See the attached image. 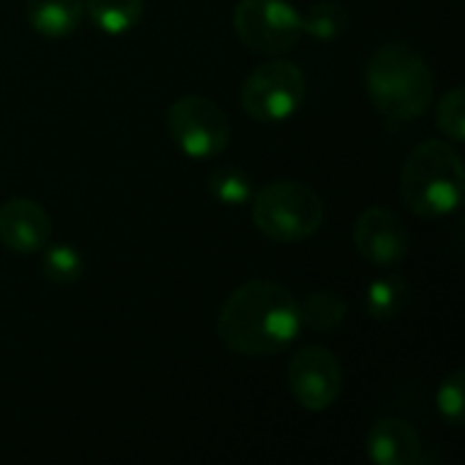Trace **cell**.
I'll return each mask as SVG.
<instances>
[{
	"instance_id": "6da1fadb",
	"label": "cell",
	"mask_w": 465,
	"mask_h": 465,
	"mask_svg": "<svg viewBox=\"0 0 465 465\" xmlns=\"http://www.w3.org/2000/svg\"><path fill=\"white\" fill-rule=\"evenodd\" d=\"M221 343L240 357H272L297 341L300 302L278 281H248L229 294L218 313Z\"/></svg>"
},
{
	"instance_id": "7a4b0ae2",
	"label": "cell",
	"mask_w": 465,
	"mask_h": 465,
	"mask_svg": "<svg viewBox=\"0 0 465 465\" xmlns=\"http://www.w3.org/2000/svg\"><path fill=\"white\" fill-rule=\"evenodd\" d=\"M371 104L390 120H417L433 101V74L428 60L403 41L384 44L365 68Z\"/></svg>"
},
{
	"instance_id": "3957f363",
	"label": "cell",
	"mask_w": 465,
	"mask_h": 465,
	"mask_svg": "<svg viewBox=\"0 0 465 465\" xmlns=\"http://www.w3.org/2000/svg\"><path fill=\"white\" fill-rule=\"evenodd\" d=\"M465 172L458 150L441 139L422 142L406 158L401 193L411 213L422 218H444L463 202Z\"/></svg>"
},
{
	"instance_id": "277c9868",
	"label": "cell",
	"mask_w": 465,
	"mask_h": 465,
	"mask_svg": "<svg viewBox=\"0 0 465 465\" xmlns=\"http://www.w3.org/2000/svg\"><path fill=\"white\" fill-rule=\"evenodd\" d=\"M253 223L275 242H300L319 232L324 221L322 196L297 180H275L253 193Z\"/></svg>"
},
{
	"instance_id": "5b68a950",
	"label": "cell",
	"mask_w": 465,
	"mask_h": 465,
	"mask_svg": "<svg viewBox=\"0 0 465 465\" xmlns=\"http://www.w3.org/2000/svg\"><path fill=\"white\" fill-rule=\"evenodd\" d=\"M305 93L308 82L300 65L289 60H270L248 74L242 82L240 104L248 117L259 123H281L302 106Z\"/></svg>"
},
{
	"instance_id": "8992f818",
	"label": "cell",
	"mask_w": 465,
	"mask_h": 465,
	"mask_svg": "<svg viewBox=\"0 0 465 465\" xmlns=\"http://www.w3.org/2000/svg\"><path fill=\"white\" fill-rule=\"evenodd\" d=\"M240 41L259 54H283L302 38V14L286 0H240L234 8Z\"/></svg>"
},
{
	"instance_id": "52a82bcc",
	"label": "cell",
	"mask_w": 465,
	"mask_h": 465,
	"mask_svg": "<svg viewBox=\"0 0 465 465\" xmlns=\"http://www.w3.org/2000/svg\"><path fill=\"white\" fill-rule=\"evenodd\" d=\"M166 128L174 144L191 158H213L229 144L226 114L202 95H183L169 106Z\"/></svg>"
},
{
	"instance_id": "ba28073f",
	"label": "cell",
	"mask_w": 465,
	"mask_h": 465,
	"mask_svg": "<svg viewBox=\"0 0 465 465\" xmlns=\"http://www.w3.org/2000/svg\"><path fill=\"white\" fill-rule=\"evenodd\" d=\"M289 390L308 411H327L338 403L343 390V371L338 357L324 346H305L289 362Z\"/></svg>"
},
{
	"instance_id": "9c48e42d",
	"label": "cell",
	"mask_w": 465,
	"mask_h": 465,
	"mask_svg": "<svg viewBox=\"0 0 465 465\" xmlns=\"http://www.w3.org/2000/svg\"><path fill=\"white\" fill-rule=\"evenodd\" d=\"M409 232L395 213L384 207H368L360 213L354 223V248L365 262L376 267H395L409 256Z\"/></svg>"
},
{
	"instance_id": "30bf717a",
	"label": "cell",
	"mask_w": 465,
	"mask_h": 465,
	"mask_svg": "<svg viewBox=\"0 0 465 465\" xmlns=\"http://www.w3.org/2000/svg\"><path fill=\"white\" fill-rule=\"evenodd\" d=\"M52 237L46 210L33 199H8L0 207V242L14 253H38Z\"/></svg>"
},
{
	"instance_id": "8fae6325",
	"label": "cell",
	"mask_w": 465,
	"mask_h": 465,
	"mask_svg": "<svg viewBox=\"0 0 465 465\" xmlns=\"http://www.w3.org/2000/svg\"><path fill=\"white\" fill-rule=\"evenodd\" d=\"M368 458L376 465H414L422 458L420 436L401 420H381L371 428L365 441Z\"/></svg>"
},
{
	"instance_id": "7c38bea8",
	"label": "cell",
	"mask_w": 465,
	"mask_h": 465,
	"mask_svg": "<svg viewBox=\"0 0 465 465\" xmlns=\"http://www.w3.org/2000/svg\"><path fill=\"white\" fill-rule=\"evenodd\" d=\"M84 0H27V22L44 38H63L76 30Z\"/></svg>"
},
{
	"instance_id": "4fadbf2b",
	"label": "cell",
	"mask_w": 465,
	"mask_h": 465,
	"mask_svg": "<svg viewBox=\"0 0 465 465\" xmlns=\"http://www.w3.org/2000/svg\"><path fill=\"white\" fill-rule=\"evenodd\" d=\"M349 316V302L332 292V289H322L313 292L311 297H305V302H300V322L302 330L327 335L332 330H338Z\"/></svg>"
},
{
	"instance_id": "5bb4252c",
	"label": "cell",
	"mask_w": 465,
	"mask_h": 465,
	"mask_svg": "<svg viewBox=\"0 0 465 465\" xmlns=\"http://www.w3.org/2000/svg\"><path fill=\"white\" fill-rule=\"evenodd\" d=\"M409 281L398 272H390V275H381L376 278L368 292H365V311L371 319H379V322H390L395 316L403 313L406 302H409Z\"/></svg>"
},
{
	"instance_id": "9a60e30c",
	"label": "cell",
	"mask_w": 465,
	"mask_h": 465,
	"mask_svg": "<svg viewBox=\"0 0 465 465\" xmlns=\"http://www.w3.org/2000/svg\"><path fill=\"white\" fill-rule=\"evenodd\" d=\"M93 25L109 35L128 33L144 14V0H84Z\"/></svg>"
},
{
	"instance_id": "2e32d148",
	"label": "cell",
	"mask_w": 465,
	"mask_h": 465,
	"mask_svg": "<svg viewBox=\"0 0 465 465\" xmlns=\"http://www.w3.org/2000/svg\"><path fill=\"white\" fill-rule=\"evenodd\" d=\"M349 11L341 3H316L302 14V33L319 41H335L349 30Z\"/></svg>"
},
{
	"instance_id": "e0dca14e",
	"label": "cell",
	"mask_w": 465,
	"mask_h": 465,
	"mask_svg": "<svg viewBox=\"0 0 465 465\" xmlns=\"http://www.w3.org/2000/svg\"><path fill=\"white\" fill-rule=\"evenodd\" d=\"M44 259H41V270H44V278L52 281V283H60V286H68V283H76L84 272V259L82 253L74 248V245H65V242H57V245H44Z\"/></svg>"
},
{
	"instance_id": "ac0fdd59",
	"label": "cell",
	"mask_w": 465,
	"mask_h": 465,
	"mask_svg": "<svg viewBox=\"0 0 465 465\" xmlns=\"http://www.w3.org/2000/svg\"><path fill=\"white\" fill-rule=\"evenodd\" d=\"M207 185H210V193L221 204H229V207H242V204H248L253 199V183H251V177L242 169H234V166L215 169L210 174Z\"/></svg>"
},
{
	"instance_id": "d6986e66",
	"label": "cell",
	"mask_w": 465,
	"mask_h": 465,
	"mask_svg": "<svg viewBox=\"0 0 465 465\" xmlns=\"http://www.w3.org/2000/svg\"><path fill=\"white\" fill-rule=\"evenodd\" d=\"M436 125L439 131L452 139V142H463L465 139V90L463 87H452L436 109Z\"/></svg>"
},
{
	"instance_id": "ffe728a7",
	"label": "cell",
	"mask_w": 465,
	"mask_h": 465,
	"mask_svg": "<svg viewBox=\"0 0 465 465\" xmlns=\"http://www.w3.org/2000/svg\"><path fill=\"white\" fill-rule=\"evenodd\" d=\"M463 387H465V371H452L444 381H441V387H439V392H436V409H439V414L447 420V422H452V425H463Z\"/></svg>"
}]
</instances>
